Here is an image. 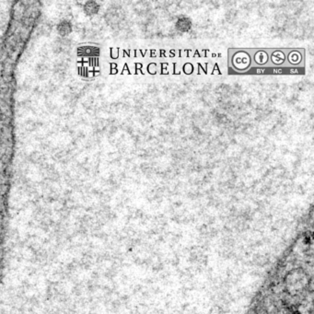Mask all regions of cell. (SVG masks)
<instances>
[{
    "instance_id": "3",
    "label": "cell",
    "mask_w": 314,
    "mask_h": 314,
    "mask_svg": "<svg viewBox=\"0 0 314 314\" xmlns=\"http://www.w3.org/2000/svg\"><path fill=\"white\" fill-rule=\"evenodd\" d=\"M56 30L60 37H66L72 32V24L68 20H63L58 25Z\"/></svg>"
},
{
    "instance_id": "4",
    "label": "cell",
    "mask_w": 314,
    "mask_h": 314,
    "mask_svg": "<svg viewBox=\"0 0 314 314\" xmlns=\"http://www.w3.org/2000/svg\"><path fill=\"white\" fill-rule=\"evenodd\" d=\"M84 12L87 14L88 16H94L99 12V4L95 1H88L84 5Z\"/></svg>"
},
{
    "instance_id": "2",
    "label": "cell",
    "mask_w": 314,
    "mask_h": 314,
    "mask_svg": "<svg viewBox=\"0 0 314 314\" xmlns=\"http://www.w3.org/2000/svg\"><path fill=\"white\" fill-rule=\"evenodd\" d=\"M192 20L186 16H182L178 18L175 24V28L182 34L184 32H189L190 30L192 29Z\"/></svg>"
},
{
    "instance_id": "1",
    "label": "cell",
    "mask_w": 314,
    "mask_h": 314,
    "mask_svg": "<svg viewBox=\"0 0 314 314\" xmlns=\"http://www.w3.org/2000/svg\"><path fill=\"white\" fill-rule=\"evenodd\" d=\"M52 49L56 54H66L71 49V41L66 37H58L54 42Z\"/></svg>"
}]
</instances>
